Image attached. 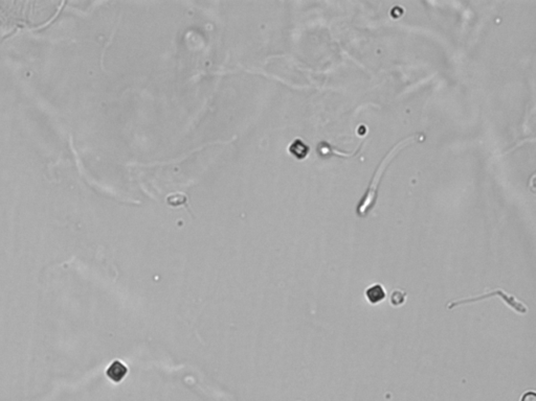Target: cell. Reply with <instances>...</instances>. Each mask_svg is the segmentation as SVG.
Here are the masks:
<instances>
[{"label":"cell","mask_w":536,"mask_h":401,"mask_svg":"<svg viewBox=\"0 0 536 401\" xmlns=\"http://www.w3.org/2000/svg\"><path fill=\"white\" fill-rule=\"evenodd\" d=\"M423 140H424V135L422 133L414 134V135L408 136L405 139L399 141L395 146L392 147V149L388 154H386V156L382 159V161L380 162L379 166L377 167V169L375 171V175L372 178V181H371V183L369 185V187H368L365 196L362 198V200L360 201L359 205H357V207H356V213H357V215H359L360 218L367 217V215L370 213V211L374 208V206L376 204V201H377V198H378V189H379V185H380V182H381V179H382V175H383L384 170L386 169V167L389 166V164L396 157L397 154L403 147L408 145L409 143L423 141Z\"/></svg>","instance_id":"obj_1"},{"label":"cell","mask_w":536,"mask_h":401,"mask_svg":"<svg viewBox=\"0 0 536 401\" xmlns=\"http://www.w3.org/2000/svg\"><path fill=\"white\" fill-rule=\"evenodd\" d=\"M493 296L499 297L506 304H507L511 308V310H513L517 314H527L528 308H527V306L524 303L519 301L514 296L508 295L507 293H506L503 290H501V289H497V290L492 291L490 293H485V294H483L481 296H478V297H472V298H466V299H460V300L451 301L448 304V310H454L456 306H459V305H462V304H468V303H474V302H478V301H482V300H485V299H489V298H491Z\"/></svg>","instance_id":"obj_2"},{"label":"cell","mask_w":536,"mask_h":401,"mask_svg":"<svg viewBox=\"0 0 536 401\" xmlns=\"http://www.w3.org/2000/svg\"><path fill=\"white\" fill-rule=\"evenodd\" d=\"M127 373H128L127 367L123 362L118 361V360L113 361L106 372L108 378L111 379L115 384L121 383L125 378Z\"/></svg>","instance_id":"obj_3"},{"label":"cell","mask_w":536,"mask_h":401,"mask_svg":"<svg viewBox=\"0 0 536 401\" xmlns=\"http://www.w3.org/2000/svg\"><path fill=\"white\" fill-rule=\"evenodd\" d=\"M361 149H362V146L360 145L354 152H344V151L338 150L333 145L327 143V142H321L319 144V146L317 147V151L319 154H321V155H330V154H333V155H335V154H336V155H340L342 157H355Z\"/></svg>","instance_id":"obj_4"},{"label":"cell","mask_w":536,"mask_h":401,"mask_svg":"<svg viewBox=\"0 0 536 401\" xmlns=\"http://www.w3.org/2000/svg\"><path fill=\"white\" fill-rule=\"evenodd\" d=\"M366 297L372 304L379 303L385 299V290L381 284H373L366 291Z\"/></svg>","instance_id":"obj_5"},{"label":"cell","mask_w":536,"mask_h":401,"mask_svg":"<svg viewBox=\"0 0 536 401\" xmlns=\"http://www.w3.org/2000/svg\"><path fill=\"white\" fill-rule=\"evenodd\" d=\"M290 151L293 154V155L299 158V159H303L307 154H308V146L305 145L303 143V141H300V140H296L293 142V144L290 146Z\"/></svg>","instance_id":"obj_6"},{"label":"cell","mask_w":536,"mask_h":401,"mask_svg":"<svg viewBox=\"0 0 536 401\" xmlns=\"http://www.w3.org/2000/svg\"><path fill=\"white\" fill-rule=\"evenodd\" d=\"M405 297H406V294L404 292H402L400 290L394 291L392 296H391V303H392V305H394V306L401 305L404 302Z\"/></svg>","instance_id":"obj_7"},{"label":"cell","mask_w":536,"mask_h":401,"mask_svg":"<svg viewBox=\"0 0 536 401\" xmlns=\"http://www.w3.org/2000/svg\"><path fill=\"white\" fill-rule=\"evenodd\" d=\"M521 401H535V393H534V391L526 392L524 394V396L522 397Z\"/></svg>","instance_id":"obj_8"}]
</instances>
